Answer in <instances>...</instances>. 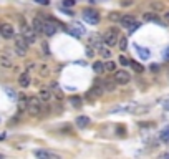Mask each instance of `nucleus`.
<instances>
[{"instance_id":"nucleus-1","label":"nucleus","mask_w":169,"mask_h":159,"mask_svg":"<svg viewBox=\"0 0 169 159\" xmlns=\"http://www.w3.org/2000/svg\"><path fill=\"white\" fill-rule=\"evenodd\" d=\"M43 109H45V106H43V101H42V98H37V96H32V98H28V106H27V111L30 113L32 116H40L43 113Z\"/></svg>"},{"instance_id":"nucleus-2","label":"nucleus","mask_w":169,"mask_h":159,"mask_svg":"<svg viewBox=\"0 0 169 159\" xmlns=\"http://www.w3.org/2000/svg\"><path fill=\"white\" fill-rule=\"evenodd\" d=\"M118 38H119V30L118 28H108L106 32L103 33V43L108 45V46H114L118 43Z\"/></svg>"},{"instance_id":"nucleus-3","label":"nucleus","mask_w":169,"mask_h":159,"mask_svg":"<svg viewBox=\"0 0 169 159\" xmlns=\"http://www.w3.org/2000/svg\"><path fill=\"white\" fill-rule=\"evenodd\" d=\"M28 43L25 37L23 35H18V37H15V51H17V55H20V56H25L27 55V50H28Z\"/></svg>"},{"instance_id":"nucleus-4","label":"nucleus","mask_w":169,"mask_h":159,"mask_svg":"<svg viewBox=\"0 0 169 159\" xmlns=\"http://www.w3.org/2000/svg\"><path fill=\"white\" fill-rule=\"evenodd\" d=\"M22 35H23V37H25V40H27V42L30 43V45L37 42V32L33 30V27L27 25L25 22L22 23Z\"/></svg>"},{"instance_id":"nucleus-5","label":"nucleus","mask_w":169,"mask_h":159,"mask_svg":"<svg viewBox=\"0 0 169 159\" xmlns=\"http://www.w3.org/2000/svg\"><path fill=\"white\" fill-rule=\"evenodd\" d=\"M83 20L90 25H98L100 23V13L96 10H91V8H86L83 10Z\"/></svg>"},{"instance_id":"nucleus-6","label":"nucleus","mask_w":169,"mask_h":159,"mask_svg":"<svg viewBox=\"0 0 169 159\" xmlns=\"http://www.w3.org/2000/svg\"><path fill=\"white\" fill-rule=\"evenodd\" d=\"M118 85H128L131 81V76L128 72L124 70H118V72H114V78H113Z\"/></svg>"},{"instance_id":"nucleus-7","label":"nucleus","mask_w":169,"mask_h":159,"mask_svg":"<svg viewBox=\"0 0 169 159\" xmlns=\"http://www.w3.org/2000/svg\"><path fill=\"white\" fill-rule=\"evenodd\" d=\"M66 32L70 35H73V37H83V35L86 33L85 27L81 25V23H73V25H68L66 27Z\"/></svg>"},{"instance_id":"nucleus-8","label":"nucleus","mask_w":169,"mask_h":159,"mask_svg":"<svg viewBox=\"0 0 169 159\" xmlns=\"http://www.w3.org/2000/svg\"><path fill=\"white\" fill-rule=\"evenodd\" d=\"M0 35H2L3 38H13L15 37V30H13V27H12L10 23H2V25H0Z\"/></svg>"},{"instance_id":"nucleus-9","label":"nucleus","mask_w":169,"mask_h":159,"mask_svg":"<svg viewBox=\"0 0 169 159\" xmlns=\"http://www.w3.org/2000/svg\"><path fill=\"white\" fill-rule=\"evenodd\" d=\"M33 156H37L38 159H58L60 156L55 154L51 151H45V149H35L33 151Z\"/></svg>"},{"instance_id":"nucleus-10","label":"nucleus","mask_w":169,"mask_h":159,"mask_svg":"<svg viewBox=\"0 0 169 159\" xmlns=\"http://www.w3.org/2000/svg\"><path fill=\"white\" fill-rule=\"evenodd\" d=\"M56 32V23L53 20H45L43 23V33L46 35V37H51V35H55Z\"/></svg>"},{"instance_id":"nucleus-11","label":"nucleus","mask_w":169,"mask_h":159,"mask_svg":"<svg viewBox=\"0 0 169 159\" xmlns=\"http://www.w3.org/2000/svg\"><path fill=\"white\" fill-rule=\"evenodd\" d=\"M98 81V80H96ZM103 88H104V91H113V90H116V81L113 80V78H108V80H103V81H98Z\"/></svg>"},{"instance_id":"nucleus-12","label":"nucleus","mask_w":169,"mask_h":159,"mask_svg":"<svg viewBox=\"0 0 169 159\" xmlns=\"http://www.w3.org/2000/svg\"><path fill=\"white\" fill-rule=\"evenodd\" d=\"M43 23H45V20L42 19V17H35V19H33L32 27H33V30L37 32V35L38 33H43Z\"/></svg>"},{"instance_id":"nucleus-13","label":"nucleus","mask_w":169,"mask_h":159,"mask_svg":"<svg viewBox=\"0 0 169 159\" xmlns=\"http://www.w3.org/2000/svg\"><path fill=\"white\" fill-rule=\"evenodd\" d=\"M30 75H28V72H23L20 76H18V85L22 86V88H28L30 86Z\"/></svg>"},{"instance_id":"nucleus-14","label":"nucleus","mask_w":169,"mask_h":159,"mask_svg":"<svg viewBox=\"0 0 169 159\" xmlns=\"http://www.w3.org/2000/svg\"><path fill=\"white\" fill-rule=\"evenodd\" d=\"M38 96L42 98L43 103H45V101H50L51 96H53V93H51V88H42V90H40V95H38Z\"/></svg>"},{"instance_id":"nucleus-15","label":"nucleus","mask_w":169,"mask_h":159,"mask_svg":"<svg viewBox=\"0 0 169 159\" xmlns=\"http://www.w3.org/2000/svg\"><path fill=\"white\" fill-rule=\"evenodd\" d=\"M136 20H135V17H133V15H129V13H128V15H123V17H121V20H119V23H121V25H123V27H129V25H133V23H135Z\"/></svg>"},{"instance_id":"nucleus-16","label":"nucleus","mask_w":169,"mask_h":159,"mask_svg":"<svg viewBox=\"0 0 169 159\" xmlns=\"http://www.w3.org/2000/svg\"><path fill=\"white\" fill-rule=\"evenodd\" d=\"M0 66H2V68H12V66H13V63H12L10 56L0 55Z\"/></svg>"},{"instance_id":"nucleus-17","label":"nucleus","mask_w":169,"mask_h":159,"mask_svg":"<svg viewBox=\"0 0 169 159\" xmlns=\"http://www.w3.org/2000/svg\"><path fill=\"white\" fill-rule=\"evenodd\" d=\"M77 126L78 128H86V126H90V118L88 116H78L77 118Z\"/></svg>"},{"instance_id":"nucleus-18","label":"nucleus","mask_w":169,"mask_h":159,"mask_svg":"<svg viewBox=\"0 0 169 159\" xmlns=\"http://www.w3.org/2000/svg\"><path fill=\"white\" fill-rule=\"evenodd\" d=\"M135 48L138 50V55L143 58V60H148V58L151 56V53H149V50L148 48H141L139 45H135Z\"/></svg>"},{"instance_id":"nucleus-19","label":"nucleus","mask_w":169,"mask_h":159,"mask_svg":"<svg viewBox=\"0 0 169 159\" xmlns=\"http://www.w3.org/2000/svg\"><path fill=\"white\" fill-rule=\"evenodd\" d=\"M156 20H159L156 12H146V13H143V22H156Z\"/></svg>"},{"instance_id":"nucleus-20","label":"nucleus","mask_w":169,"mask_h":159,"mask_svg":"<svg viewBox=\"0 0 169 159\" xmlns=\"http://www.w3.org/2000/svg\"><path fill=\"white\" fill-rule=\"evenodd\" d=\"M159 141L161 143H166V144L169 143V125L159 133Z\"/></svg>"},{"instance_id":"nucleus-21","label":"nucleus","mask_w":169,"mask_h":159,"mask_svg":"<svg viewBox=\"0 0 169 159\" xmlns=\"http://www.w3.org/2000/svg\"><path fill=\"white\" fill-rule=\"evenodd\" d=\"M27 106H28V98L23 96V95H20L18 96V111L27 109Z\"/></svg>"},{"instance_id":"nucleus-22","label":"nucleus","mask_w":169,"mask_h":159,"mask_svg":"<svg viewBox=\"0 0 169 159\" xmlns=\"http://www.w3.org/2000/svg\"><path fill=\"white\" fill-rule=\"evenodd\" d=\"M90 38H91V40H90V43H91L93 46H98V48H100V46L103 45V43L100 42V38H103V37H100V35H98V33H93Z\"/></svg>"},{"instance_id":"nucleus-23","label":"nucleus","mask_w":169,"mask_h":159,"mask_svg":"<svg viewBox=\"0 0 169 159\" xmlns=\"http://www.w3.org/2000/svg\"><path fill=\"white\" fill-rule=\"evenodd\" d=\"M129 65L133 66V70H135V72H138V73H143L144 72V66L141 63H138V61H135V60H129Z\"/></svg>"},{"instance_id":"nucleus-24","label":"nucleus","mask_w":169,"mask_h":159,"mask_svg":"<svg viewBox=\"0 0 169 159\" xmlns=\"http://www.w3.org/2000/svg\"><path fill=\"white\" fill-rule=\"evenodd\" d=\"M98 51H100V55L104 58V60H108V58L111 56V51H109V50L106 48V46H103V45L100 46V48H98Z\"/></svg>"},{"instance_id":"nucleus-25","label":"nucleus","mask_w":169,"mask_h":159,"mask_svg":"<svg viewBox=\"0 0 169 159\" xmlns=\"http://www.w3.org/2000/svg\"><path fill=\"white\" fill-rule=\"evenodd\" d=\"M70 103L73 108H81V98L80 96H70Z\"/></svg>"},{"instance_id":"nucleus-26","label":"nucleus","mask_w":169,"mask_h":159,"mask_svg":"<svg viewBox=\"0 0 169 159\" xmlns=\"http://www.w3.org/2000/svg\"><path fill=\"white\" fill-rule=\"evenodd\" d=\"M118 46H119V50H126L128 48V37H119L118 38Z\"/></svg>"},{"instance_id":"nucleus-27","label":"nucleus","mask_w":169,"mask_h":159,"mask_svg":"<svg viewBox=\"0 0 169 159\" xmlns=\"http://www.w3.org/2000/svg\"><path fill=\"white\" fill-rule=\"evenodd\" d=\"M121 17H123V15H121L119 12H111V13L108 15V19L111 20V22H119V20H121Z\"/></svg>"},{"instance_id":"nucleus-28","label":"nucleus","mask_w":169,"mask_h":159,"mask_svg":"<svg viewBox=\"0 0 169 159\" xmlns=\"http://www.w3.org/2000/svg\"><path fill=\"white\" fill-rule=\"evenodd\" d=\"M93 70H95L96 73H101L103 70H104V65L101 61H95V63H93Z\"/></svg>"},{"instance_id":"nucleus-29","label":"nucleus","mask_w":169,"mask_h":159,"mask_svg":"<svg viewBox=\"0 0 169 159\" xmlns=\"http://www.w3.org/2000/svg\"><path fill=\"white\" fill-rule=\"evenodd\" d=\"M104 70H106V72H116V63L106 61V63H104Z\"/></svg>"},{"instance_id":"nucleus-30","label":"nucleus","mask_w":169,"mask_h":159,"mask_svg":"<svg viewBox=\"0 0 169 159\" xmlns=\"http://www.w3.org/2000/svg\"><path fill=\"white\" fill-rule=\"evenodd\" d=\"M151 7H153L156 12H162V10H164V5H162L161 2H151Z\"/></svg>"},{"instance_id":"nucleus-31","label":"nucleus","mask_w":169,"mask_h":159,"mask_svg":"<svg viewBox=\"0 0 169 159\" xmlns=\"http://www.w3.org/2000/svg\"><path fill=\"white\" fill-rule=\"evenodd\" d=\"M139 27H141V23H138V22H135L133 25H129V27H128V30H129V35H131V33H135V32L138 30Z\"/></svg>"},{"instance_id":"nucleus-32","label":"nucleus","mask_w":169,"mask_h":159,"mask_svg":"<svg viewBox=\"0 0 169 159\" xmlns=\"http://www.w3.org/2000/svg\"><path fill=\"white\" fill-rule=\"evenodd\" d=\"M75 3H77V0H63V2H61V7L70 8V7H73Z\"/></svg>"},{"instance_id":"nucleus-33","label":"nucleus","mask_w":169,"mask_h":159,"mask_svg":"<svg viewBox=\"0 0 169 159\" xmlns=\"http://www.w3.org/2000/svg\"><path fill=\"white\" fill-rule=\"evenodd\" d=\"M40 73H42V75H48L50 73V70H48V66H46V65H42V66H40Z\"/></svg>"},{"instance_id":"nucleus-34","label":"nucleus","mask_w":169,"mask_h":159,"mask_svg":"<svg viewBox=\"0 0 169 159\" xmlns=\"http://www.w3.org/2000/svg\"><path fill=\"white\" fill-rule=\"evenodd\" d=\"M86 56H88V58L95 56V50H93V46H88V48H86Z\"/></svg>"},{"instance_id":"nucleus-35","label":"nucleus","mask_w":169,"mask_h":159,"mask_svg":"<svg viewBox=\"0 0 169 159\" xmlns=\"http://www.w3.org/2000/svg\"><path fill=\"white\" fill-rule=\"evenodd\" d=\"M119 63L123 65V66H129V60L124 58V56H119Z\"/></svg>"},{"instance_id":"nucleus-36","label":"nucleus","mask_w":169,"mask_h":159,"mask_svg":"<svg viewBox=\"0 0 169 159\" xmlns=\"http://www.w3.org/2000/svg\"><path fill=\"white\" fill-rule=\"evenodd\" d=\"M35 3H38V5H50V0H35Z\"/></svg>"},{"instance_id":"nucleus-37","label":"nucleus","mask_w":169,"mask_h":159,"mask_svg":"<svg viewBox=\"0 0 169 159\" xmlns=\"http://www.w3.org/2000/svg\"><path fill=\"white\" fill-rule=\"evenodd\" d=\"M133 3V0H123V2H121V5H124V7H126V5H131Z\"/></svg>"},{"instance_id":"nucleus-38","label":"nucleus","mask_w":169,"mask_h":159,"mask_svg":"<svg viewBox=\"0 0 169 159\" xmlns=\"http://www.w3.org/2000/svg\"><path fill=\"white\" fill-rule=\"evenodd\" d=\"M164 22L169 25V12H164Z\"/></svg>"},{"instance_id":"nucleus-39","label":"nucleus","mask_w":169,"mask_h":159,"mask_svg":"<svg viewBox=\"0 0 169 159\" xmlns=\"http://www.w3.org/2000/svg\"><path fill=\"white\" fill-rule=\"evenodd\" d=\"M158 70H159V66H158V65H151V72H158Z\"/></svg>"},{"instance_id":"nucleus-40","label":"nucleus","mask_w":169,"mask_h":159,"mask_svg":"<svg viewBox=\"0 0 169 159\" xmlns=\"http://www.w3.org/2000/svg\"><path fill=\"white\" fill-rule=\"evenodd\" d=\"M118 134H121V136H123V134H124V126H118Z\"/></svg>"},{"instance_id":"nucleus-41","label":"nucleus","mask_w":169,"mask_h":159,"mask_svg":"<svg viewBox=\"0 0 169 159\" xmlns=\"http://www.w3.org/2000/svg\"><path fill=\"white\" fill-rule=\"evenodd\" d=\"M7 93H8V96H10V98H15V91H12V90H7Z\"/></svg>"},{"instance_id":"nucleus-42","label":"nucleus","mask_w":169,"mask_h":159,"mask_svg":"<svg viewBox=\"0 0 169 159\" xmlns=\"http://www.w3.org/2000/svg\"><path fill=\"white\" fill-rule=\"evenodd\" d=\"M164 60H169V48H166L164 51Z\"/></svg>"},{"instance_id":"nucleus-43","label":"nucleus","mask_w":169,"mask_h":159,"mask_svg":"<svg viewBox=\"0 0 169 159\" xmlns=\"http://www.w3.org/2000/svg\"><path fill=\"white\" fill-rule=\"evenodd\" d=\"M2 139H5V133H0V141Z\"/></svg>"},{"instance_id":"nucleus-44","label":"nucleus","mask_w":169,"mask_h":159,"mask_svg":"<svg viewBox=\"0 0 169 159\" xmlns=\"http://www.w3.org/2000/svg\"><path fill=\"white\" fill-rule=\"evenodd\" d=\"M161 157H169V154H167V152H164V154H161Z\"/></svg>"},{"instance_id":"nucleus-45","label":"nucleus","mask_w":169,"mask_h":159,"mask_svg":"<svg viewBox=\"0 0 169 159\" xmlns=\"http://www.w3.org/2000/svg\"><path fill=\"white\" fill-rule=\"evenodd\" d=\"M2 157H3V156H2V154H0V159H2Z\"/></svg>"}]
</instances>
